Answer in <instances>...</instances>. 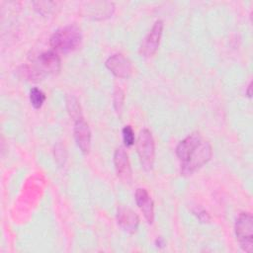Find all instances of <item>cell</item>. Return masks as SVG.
Instances as JSON below:
<instances>
[{"label": "cell", "mask_w": 253, "mask_h": 253, "mask_svg": "<svg viewBox=\"0 0 253 253\" xmlns=\"http://www.w3.org/2000/svg\"><path fill=\"white\" fill-rule=\"evenodd\" d=\"M176 154L181 161V174L189 176L211 159V146L199 132H193L179 142Z\"/></svg>", "instance_id": "cell-1"}, {"label": "cell", "mask_w": 253, "mask_h": 253, "mask_svg": "<svg viewBox=\"0 0 253 253\" xmlns=\"http://www.w3.org/2000/svg\"><path fill=\"white\" fill-rule=\"evenodd\" d=\"M60 70V58L56 52L48 50L42 52L32 67L26 66L23 74L30 80H39L49 74H56Z\"/></svg>", "instance_id": "cell-2"}, {"label": "cell", "mask_w": 253, "mask_h": 253, "mask_svg": "<svg viewBox=\"0 0 253 253\" xmlns=\"http://www.w3.org/2000/svg\"><path fill=\"white\" fill-rule=\"evenodd\" d=\"M82 40L80 29L76 25H68L55 31L49 42L53 49L60 52H69L76 49Z\"/></svg>", "instance_id": "cell-3"}, {"label": "cell", "mask_w": 253, "mask_h": 253, "mask_svg": "<svg viewBox=\"0 0 253 253\" xmlns=\"http://www.w3.org/2000/svg\"><path fill=\"white\" fill-rule=\"evenodd\" d=\"M235 235L240 247L245 252L253 251V217L248 212H241L235 222Z\"/></svg>", "instance_id": "cell-4"}, {"label": "cell", "mask_w": 253, "mask_h": 253, "mask_svg": "<svg viewBox=\"0 0 253 253\" xmlns=\"http://www.w3.org/2000/svg\"><path fill=\"white\" fill-rule=\"evenodd\" d=\"M136 149L142 168L146 171H150L155 158V144L152 134L148 129H142L140 131L137 138Z\"/></svg>", "instance_id": "cell-5"}, {"label": "cell", "mask_w": 253, "mask_h": 253, "mask_svg": "<svg viewBox=\"0 0 253 253\" xmlns=\"http://www.w3.org/2000/svg\"><path fill=\"white\" fill-rule=\"evenodd\" d=\"M163 31V22L161 20H157L149 33L145 36V38L142 40L140 47H139V54L143 57H150L152 56L160 42V39L162 36Z\"/></svg>", "instance_id": "cell-6"}, {"label": "cell", "mask_w": 253, "mask_h": 253, "mask_svg": "<svg viewBox=\"0 0 253 253\" xmlns=\"http://www.w3.org/2000/svg\"><path fill=\"white\" fill-rule=\"evenodd\" d=\"M106 67L117 77L127 78L132 73V64L128 58L124 56L122 53H116L110 56L106 62Z\"/></svg>", "instance_id": "cell-7"}, {"label": "cell", "mask_w": 253, "mask_h": 253, "mask_svg": "<svg viewBox=\"0 0 253 253\" xmlns=\"http://www.w3.org/2000/svg\"><path fill=\"white\" fill-rule=\"evenodd\" d=\"M114 163L118 177L124 183L129 184L131 181V168L127 154L123 147L116 149L114 154Z\"/></svg>", "instance_id": "cell-8"}, {"label": "cell", "mask_w": 253, "mask_h": 253, "mask_svg": "<svg viewBox=\"0 0 253 253\" xmlns=\"http://www.w3.org/2000/svg\"><path fill=\"white\" fill-rule=\"evenodd\" d=\"M74 137L81 151L83 153H88L91 146V131L83 117L75 121Z\"/></svg>", "instance_id": "cell-9"}, {"label": "cell", "mask_w": 253, "mask_h": 253, "mask_svg": "<svg viewBox=\"0 0 253 253\" xmlns=\"http://www.w3.org/2000/svg\"><path fill=\"white\" fill-rule=\"evenodd\" d=\"M117 219L119 225L127 233L133 234L138 227V216L130 209L120 206L117 211Z\"/></svg>", "instance_id": "cell-10"}, {"label": "cell", "mask_w": 253, "mask_h": 253, "mask_svg": "<svg viewBox=\"0 0 253 253\" xmlns=\"http://www.w3.org/2000/svg\"><path fill=\"white\" fill-rule=\"evenodd\" d=\"M135 202L139 210L142 211L147 222L152 223L154 220V207L153 202L145 189L138 188L136 190Z\"/></svg>", "instance_id": "cell-11"}, {"label": "cell", "mask_w": 253, "mask_h": 253, "mask_svg": "<svg viewBox=\"0 0 253 253\" xmlns=\"http://www.w3.org/2000/svg\"><path fill=\"white\" fill-rule=\"evenodd\" d=\"M66 106H67V110L68 113L70 115V117L72 119H74L75 121L82 118L81 115V109H80V105L78 103V100L74 97V96H68L66 99Z\"/></svg>", "instance_id": "cell-12"}, {"label": "cell", "mask_w": 253, "mask_h": 253, "mask_svg": "<svg viewBox=\"0 0 253 253\" xmlns=\"http://www.w3.org/2000/svg\"><path fill=\"white\" fill-rule=\"evenodd\" d=\"M45 100V95L38 88H32L30 91V101L35 109H40Z\"/></svg>", "instance_id": "cell-13"}, {"label": "cell", "mask_w": 253, "mask_h": 253, "mask_svg": "<svg viewBox=\"0 0 253 253\" xmlns=\"http://www.w3.org/2000/svg\"><path fill=\"white\" fill-rule=\"evenodd\" d=\"M124 101H125V95H124L123 90L119 87L116 88V90L114 92V107H115L116 112L120 116L122 114V110L124 107Z\"/></svg>", "instance_id": "cell-14"}, {"label": "cell", "mask_w": 253, "mask_h": 253, "mask_svg": "<svg viewBox=\"0 0 253 253\" xmlns=\"http://www.w3.org/2000/svg\"><path fill=\"white\" fill-rule=\"evenodd\" d=\"M123 139L126 147H129L134 143V132L130 126H126L123 128Z\"/></svg>", "instance_id": "cell-15"}, {"label": "cell", "mask_w": 253, "mask_h": 253, "mask_svg": "<svg viewBox=\"0 0 253 253\" xmlns=\"http://www.w3.org/2000/svg\"><path fill=\"white\" fill-rule=\"evenodd\" d=\"M194 212H195V214H197V216L199 217V219H200L201 221H203V222H206V221H208V220L210 219L209 214H208L207 211H205L204 210L198 211V212H196V211H194Z\"/></svg>", "instance_id": "cell-16"}, {"label": "cell", "mask_w": 253, "mask_h": 253, "mask_svg": "<svg viewBox=\"0 0 253 253\" xmlns=\"http://www.w3.org/2000/svg\"><path fill=\"white\" fill-rule=\"evenodd\" d=\"M247 95H248V97H251V83L249 84V86H248V89H247Z\"/></svg>", "instance_id": "cell-17"}]
</instances>
